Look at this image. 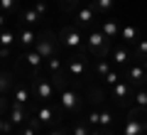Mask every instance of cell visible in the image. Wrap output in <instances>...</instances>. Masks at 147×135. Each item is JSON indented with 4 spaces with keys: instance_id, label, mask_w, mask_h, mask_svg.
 <instances>
[{
    "instance_id": "cell-26",
    "label": "cell",
    "mask_w": 147,
    "mask_h": 135,
    "mask_svg": "<svg viewBox=\"0 0 147 135\" xmlns=\"http://www.w3.org/2000/svg\"><path fill=\"white\" fill-rule=\"evenodd\" d=\"M132 57L135 59H147V39H137V47H135V52H132Z\"/></svg>"
},
{
    "instance_id": "cell-5",
    "label": "cell",
    "mask_w": 147,
    "mask_h": 135,
    "mask_svg": "<svg viewBox=\"0 0 147 135\" xmlns=\"http://www.w3.org/2000/svg\"><path fill=\"white\" fill-rule=\"evenodd\" d=\"M59 106H61L64 113H74V111H79L81 106V96L74 91V88H64L61 94H59Z\"/></svg>"
},
{
    "instance_id": "cell-30",
    "label": "cell",
    "mask_w": 147,
    "mask_h": 135,
    "mask_svg": "<svg viewBox=\"0 0 147 135\" xmlns=\"http://www.w3.org/2000/svg\"><path fill=\"white\" fill-rule=\"evenodd\" d=\"M103 81L108 83V86H115V83L120 81V74H118V71H113V69H110V71L105 74V79H103Z\"/></svg>"
},
{
    "instance_id": "cell-20",
    "label": "cell",
    "mask_w": 147,
    "mask_h": 135,
    "mask_svg": "<svg viewBox=\"0 0 147 135\" xmlns=\"http://www.w3.org/2000/svg\"><path fill=\"white\" fill-rule=\"evenodd\" d=\"M17 35L12 30H0V47H15Z\"/></svg>"
},
{
    "instance_id": "cell-19",
    "label": "cell",
    "mask_w": 147,
    "mask_h": 135,
    "mask_svg": "<svg viewBox=\"0 0 147 135\" xmlns=\"http://www.w3.org/2000/svg\"><path fill=\"white\" fill-rule=\"evenodd\" d=\"M120 39L125 42V44H132V42H137V27L125 25V27L120 30Z\"/></svg>"
},
{
    "instance_id": "cell-27",
    "label": "cell",
    "mask_w": 147,
    "mask_h": 135,
    "mask_svg": "<svg viewBox=\"0 0 147 135\" xmlns=\"http://www.w3.org/2000/svg\"><path fill=\"white\" fill-rule=\"evenodd\" d=\"M44 64H47V69H49V71H52V74H57V71H61V59H59L57 54H54L52 59H47V62H44Z\"/></svg>"
},
{
    "instance_id": "cell-18",
    "label": "cell",
    "mask_w": 147,
    "mask_h": 135,
    "mask_svg": "<svg viewBox=\"0 0 147 135\" xmlns=\"http://www.w3.org/2000/svg\"><path fill=\"white\" fill-rule=\"evenodd\" d=\"M22 22H25V27H30V25H37V22L42 20V15L34 10V7H27L25 12H22V17H20Z\"/></svg>"
},
{
    "instance_id": "cell-24",
    "label": "cell",
    "mask_w": 147,
    "mask_h": 135,
    "mask_svg": "<svg viewBox=\"0 0 147 135\" xmlns=\"http://www.w3.org/2000/svg\"><path fill=\"white\" fill-rule=\"evenodd\" d=\"M88 96H91V103H93V108L103 106V101H105V94L100 91L98 86H96V88H91V91H88Z\"/></svg>"
},
{
    "instance_id": "cell-23",
    "label": "cell",
    "mask_w": 147,
    "mask_h": 135,
    "mask_svg": "<svg viewBox=\"0 0 147 135\" xmlns=\"http://www.w3.org/2000/svg\"><path fill=\"white\" fill-rule=\"evenodd\" d=\"M132 98H135V106H140V108H147V86H140L132 94Z\"/></svg>"
},
{
    "instance_id": "cell-39",
    "label": "cell",
    "mask_w": 147,
    "mask_h": 135,
    "mask_svg": "<svg viewBox=\"0 0 147 135\" xmlns=\"http://www.w3.org/2000/svg\"><path fill=\"white\" fill-rule=\"evenodd\" d=\"M88 135H105V133H100V130H96V128H91V133Z\"/></svg>"
},
{
    "instance_id": "cell-22",
    "label": "cell",
    "mask_w": 147,
    "mask_h": 135,
    "mask_svg": "<svg viewBox=\"0 0 147 135\" xmlns=\"http://www.w3.org/2000/svg\"><path fill=\"white\" fill-rule=\"evenodd\" d=\"M100 113V118H98V125L103 130H108V128H113V113H110L108 108H103V111H98Z\"/></svg>"
},
{
    "instance_id": "cell-29",
    "label": "cell",
    "mask_w": 147,
    "mask_h": 135,
    "mask_svg": "<svg viewBox=\"0 0 147 135\" xmlns=\"http://www.w3.org/2000/svg\"><path fill=\"white\" fill-rule=\"evenodd\" d=\"M98 118H100L98 108H93V111L88 113V118H86V123H88V128H98Z\"/></svg>"
},
{
    "instance_id": "cell-41",
    "label": "cell",
    "mask_w": 147,
    "mask_h": 135,
    "mask_svg": "<svg viewBox=\"0 0 147 135\" xmlns=\"http://www.w3.org/2000/svg\"><path fill=\"white\" fill-rule=\"evenodd\" d=\"M140 135H147V130H145V133H140Z\"/></svg>"
},
{
    "instance_id": "cell-13",
    "label": "cell",
    "mask_w": 147,
    "mask_h": 135,
    "mask_svg": "<svg viewBox=\"0 0 147 135\" xmlns=\"http://www.w3.org/2000/svg\"><path fill=\"white\" fill-rule=\"evenodd\" d=\"M93 17H96V12H93V7H91V5L76 7V22H79V27L91 25V20H93Z\"/></svg>"
},
{
    "instance_id": "cell-17",
    "label": "cell",
    "mask_w": 147,
    "mask_h": 135,
    "mask_svg": "<svg viewBox=\"0 0 147 135\" xmlns=\"http://www.w3.org/2000/svg\"><path fill=\"white\" fill-rule=\"evenodd\" d=\"M88 5L93 7V12H100V15H105V12H110V10H113L115 0H91Z\"/></svg>"
},
{
    "instance_id": "cell-7",
    "label": "cell",
    "mask_w": 147,
    "mask_h": 135,
    "mask_svg": "<svg viewBox=\"0 0 147 135\" xmlns=\"http://www.w3.org/2000/svg\"><path fill=\"white\" fill-rule=\"evenodd\" d=\"M66 74H69L71 79H84V74H86V57H84V54L69 57V62H66Z\"/></svg>"
},
{
    "instance_id": "cell-6",
    "label": "cell",
    "mask_w": 147,
    "mask_h": 135,
    "mask_svg": "<svg viewBox=\"0 0 147 135\" xmlns=\"http://www.w3.org/2000/svg\"><path fill=\"white\" fill-rule=\"evenodd\" d=\"M125 81L130 83V86H135V88H140V86H145L147 83V71L142 66H137V64H125Z\"/></svg>"
},
{
    "instance_id": "cell-8",
    "label": "cell",
    "mask_w": 147,
    "mask_h": 135,
    "mask_svg": "<svg viewBox=\"0 0 147 135\" xmlns=\"http://www.w3.org/2000/svg\"><path fill=\"white\" fill-rule=\"evenodd\" d=\"M22 59H25V64L30 66V74H32V76L37 79V76H39V69H42V64H44L42 54L37 52V49H30V52H27V54H25Z\"/></svg>"
},
{
    "instance_id": "cell-36",
    "label": "cell",
    "mask_w": 147,
    "mask_h": 135,
    "mask_svg": "<svg viewBox=\"0 0 147 135\" xmlns=\"http://www.w3.org/2000/svg\"><path fill=\"white\" fill-rule=\"evenodd\" d=\"M5 25H7V17L3 15V12H0V30H3V27H5Z\"/></svg>"
},
{
    "instance_id": "cell-4",
    "label": "cell",
    "mask_w": 147,
    "mask_h": 135,
    "mask_svg": "<svg viewBox=\"0 0 147 135\" xmlns=\"http://www.w3.org/2000/svg\"><path fill=\"white\" fill-rule=\"evenodd\" d=\"M54 94H57V91H54L52 79H47V76H42V74H39V76L34 79V91H32V96H34V98H39L42 103H47L49 98H54Z\"/></svg>"
},
{
    "instance_id": "cell-16",
    "label": "cell",
    "mask_w": 147,
    "mask_h": 135,
    "mask_svg": "<svg viewBox=\"0 0 147 135\" xmlns=\"http://www.w3.org/2000/svg\"><path fill=\"white\" fill-rule=\"evenodd\" d=\"M100 32H103V35L108 37L110 42H113V39L118 37V32H120V30H118V22H115V20H103V25H100Z\"/></svg>"
},
{
    "instance_id": "cell-40",
    "label": "cell",
    "mask_w": 147,
    "mask_h": 135,
    "mask_svg": "<svg viewBox=\"0 0 147 135\" xmlns=\"http://www.w3.org/2000/svg\"><path fill=\"white\" fill-rule=\"evenodd\" d=\"M142 69H145V71H147V59H142Z\"/></svg>"
},
{
    "instance_id": "cell-2",
    "label": "cell",
    "mask_w": 147,
    "mask_h": 135,
    "mask_svg": "<svg viewBox=\"0 0 147 135\" xmlns=\"http://www.w3.org/2000/svg\"><path fill=\"white\" fill-rule=\"evenodd\" d=\"M59 42H61V47L71 49V52H81V47H84L81 30L79 27H71V25H66L61 32H59Z\"/></svg>"
},
{
    "instance_id": "cell-1",
    "label": "cell",
    "mask_w": 147,
    "mask_h": 135,
    "mask_svg": "<svg viewBox=\"0 0 147 135\" xmlns=\"http://www.w3.org/2000/svg\"><path fill=\"white\" fill-rule=\"evenodd\" d=\"M86 49H88L93 57L105 59V57H110V52H113V42H110L100 30H91L88 37H86Z\"/></svg>"
},
{
    "instance_id": "cell-21",
    "label": "cell",
    "mask_w": 147,
    "mask_h": 135,
    "mask_svg": "<svg viewBox=\"0 0 147 135\" xmlns=\"http://www.w3.org/2000/svg\"><path fill=\"white\" fill-rule=\"evenodd\" d=\"M10 88H12V74L0 71V96H5Z\"/></svg>"
},
{
    "instance_id": "cell-37",
    "label": "cell",
    "mask_w": 147,
    "mask_h": 135,
    "mask_svg": "<svg viewBox=\"0 0 147 135\" xmlns=\"http://www.w3.org/2000/svg\"><path fill=\"white\" fill-rule=\"evenodd\" d=\"M3 111H5V96H0V115H3Z\"/></svg>"
},
{
    "instance_id": "cell-3",
    "label": "cell",
    "mask_w": 147,
    "mask_h": 135,
    "mask_svg": "<svg viewBox=\"0 0 147 135\" xmlns=\"http://www.w3.org/2000/svg\"><path fill=\"white\" fill-rule=\"evenodd\" d=\"M57 39H59V37H54V32H42V35L34 39V49L42 54L44 62L57 54Z\"/></svg>"
},
{
    "instance_id": "cell-31",
    "label": "cell",
    "mask_w": 147,
    "mask_h": 135,
    "mask_svg": "<svg viewBox=\"0 0 147 135\" xmlns=\"http://www.w3.org/2000/svg\"><path fill=\"white\" fill-rule=\"evenodd\" d=\"M88 133H91L88 123H76L74 125V135H88Z\"/></svg>"
},
{
    "instance_id": "cell-25",
    "label": "cell",
    "mask_w": 147,
    "mask_h": 135,
    "mask_svg": "<svg viewBox=\"0 0 147 135\" xmlns=\"http://www.w3.org/2000/svg\"><path fill=\"white\" fill-rule=\"evenodd\" d=\"M110 71V59H98V66H96V76L98 79H105V74Z\"/></svg>"
},
{
    "instance_id": "cell-38",
    "label": "cell",
    "mask_w": 147,
    "mask_h": 135,
    "mask_svg": "<svg viewBox=\"0 0 147 135\" xmlns=\"http://www.w3.org/2000/svg\"><path fill=\"white\" fill-rule=\"evenodd\" d=\"M3 130H5V118L0 115V135H3Z\"/></svg>"
},
{
    "instance_id": "cell-33",
    "label": "cell",
    "mask_w": 147,
    "mask_h": 135,
    "mask_svg": "<svg viewBox=\"0 0 147 135\" xmlns=\"http://www.w3.org/2000/svg\"><path fill=\"white\" fill-rule=\"evenodd\" d=\"M59 3L64 5V10H76V5H79L81 0H59Z\"/></svg>"
},
{
    "instance_id": "cell-35",
    "label": "cell",
    "mask_w": 147,
    "mask_h": 135,
    "mask_svg": "<svg viewBox=\"0 0 147 135\" xmlns=\"http://www.w3.org/2000/svg\"><path fill=\"white\" fill-rule=\"evenodd\" d=\"M49 135H69V133H66V130H64V128H54V130H52V133H49Z\"/></svg>"
},
{
    "instance_id": "cell-15",
    "label": "cell",
    "mask_w": 147,
    "mask_h": 135,
    "mask_svg": "<svg viewBox=\"0 0 147 135\" xmlns=\"http://www.w3.org/2000/svg\"><path fill=\"white\" fill-rule=\"evenodd\" d=\"M34 39H37V35L30 30V27H25V30H20V35H17V42H20L25 49H32L34 47Z\"/></svg>"
},
{
    "instance_id": "cell-14",
    "label": "cell",
    "mask_w": 147,
    "mask_h": 135,
    "mask_svg": "<svg viewBox=\"0 0 147 135\" xmlns=\"http://www.w3.org/2000/svg\"><path fill=\"white\" fill-rule=\"evenodd\" d=\"M12 98H15V103H20V106H27L32 101V91L27 86H15L12 88Z\"/></svg>"
},
{
    "instance_id": "cell-34",
    "label": "cell",
    "mask_w": 147,
    "mask_h": 135,
    "mask_svg": "<svg viewBox=\"0 0 147 135\" xmlns=\"http://www.w3.org/2000/svg\"><path fill=\"white\" fill-rule=\"evenodd\" d=\"M12 54V47H0V59H5Z\"/></svg>"
},
{
    "instance_id": "cell-28",
    "label": "cell",
    "mask_w": 147,
    "mask_h": 135,
    "mask_svg": "<svg viewBox=\"0 0 147 135\" xmlns=\"http://www.w3.org/2000/svg\"><path fill=\"white\" fill-rule=\"evenodd\" d=\"M0 10L3 12H15L17 10V0H0Z\"/></svg>"
},
{
    "instance_id": "cell-9",
    "label": "cell",
    "mask_w": 147,
    "mask_h": 135,
    "mask_svg": "<svg viewBox=\"0 0 147 135\" xmlns=\"http://www.w3.org/2000/svg\"><path fill=\"white\" fill-rule=\"evenodd\" d=\"M110 88H113V98H115L118 103H125V101L132 96V86L125 81V79H120L115 86H110Z\"/></svg>"
},
{
    "instance_id": "cell-12",
    "label": "cell",
    "mask_w": 147,
    "mask_h": 135,
    "mask_svg": "<svg viewBox=\"0 0 147 135\" xmlns=\"http://www.w3.org/2000/svg\"><path fill=\"white\" fill-rule=\"evenodd\" d=\"M110 59H113V64H118V66H125L127 59H132V52H130L127 44H123V47H115V49H113Z\"/></svg>"
},
{
    "instance_id": "cell-32",
    "label": "cell",
    "mask_w": 147,
    "mask_h": 135,
    "mask_svg": "<svg viewBox=\"0 0 147 135\" xmlns=\"http://www.w3.org/2000/svg\"><path fill=\"white\" fill-rule=\"evenodd\" d=\"M34 10L44 17V15H47V0H34Z\"/></svg>"
},
{
    "instance_id": "cell-11",
    "label": "cell",
    "mask_w": 147,
    "mask_h": 135,
    "mask_svg": "<svg viewBox=\"0 0 147 135\" xmlns=\"http://www.w3.org/2000/svg\"><path fill=\"white\" fill-rule=\"evenodd\" d=\"M34 115L39 118V123H42V125H52L54 120H59V118H57V113H54V108H52L49 103H42L39 108H37V113H34Z\"/></svg>"
},
{
    "instance_id": "cell-10",
    "label": "cell",
    "mask_w": 147,
    "mask_h": 135,
    "mask_svg": "<svg viewBox=\"0 0 147 135\" xmlns=\"http://www.w3.org/2000/svg\"><path fill=\"white\" fill-rule=\"evenodd\" d=\"M7 120H10L15 128H22V125H25V120H27V108H25V106H20V103H12Z\"/></svg>"
}]
</instances>
